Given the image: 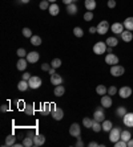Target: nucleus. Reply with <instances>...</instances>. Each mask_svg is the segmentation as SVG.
I'll return each instance as SVG.
<instances>
[{
    "instance_id": "nucleus-1",
    "label": "nucleus",
    "mask_w": 133,
    "mask_h": 147,
    "mask_svg": "<svg viewBox=\"0 0 133 147\" xmlns=\"http://www.w3.org/2000/svg\"><path fill=\"white\" fill-rule=\"evenodd\" d=\"M121 139V129L120 127H113L109 131V140L112 143H116L117 140Z\"/></svg>"
},
{
    "instance_id": "nucleus-2",
    "label": "nucleus",
    "mask_w": 133,
    "mask_h": 147,
    "mask_svg": "<svg viewBox=\"0 0 133 147\" xmlns=\"http://www.w3.org/2000/svg\"><path fill=\"white\" fill-rule=\"evenodd\" d=\"M106 48H108L106 43H104V41H97V43L93 45V53L97 54V56L104 54L106 52Z\"/></svg>"
},
{
    "instance_id": "nucleus-3",
    "label": "nucleus",
    "mask_w": 133,
    "mask_h": 147,
    "mask_svg": "<svg viewBox=\"0 0 133 147\" xmlns=\"http://www.w3.org/2000/svg\"><path fill=\"white\" fill-rule=\"evenodd\" d=\"M93 119L97 121V122H104L105 121V113H104V106H99V107L95 110V114H93Z\"/></svg>"
},
{
    "instance_id": "nucleus-4",
    "label": "nucleus",
    "mask_w": 133,
    "mask_h": 147,
    "mask_svg": "<svg viewBox=\"0 0 133 147\" xmlns=\"http://www.w3.org/2000/svg\"><path fill=\"white\" fill-rule=\"evenodd\" d=\"M124 73H125L124 66H121V65H112L110 66V74H112L113 77H120V76H122Z\"/></svg>"
},
{
    "instance_id": "nucleus-5",
    "label": "nucleus",
    "mask_w": 133,
    "mask_h": 147,
    "mask_svg": "<svg viewBox=\"0 0 133 147\" xmlns=\"http://www.w3.org/2000/svg\"><path fill=\"white\" fill-rule=\"evenodd\" d=\"M28 84H29V88L31 89H39L41 86V78L37 77V76H32V77L28 80Z\"/></svg>"
},
{
    "instance_id": "nucleus-6",
    "label": "nucleus",
    "mask_w": 133,
    "mask_h": 147,
    "mask_svg": "<svg viewBox=\"0 0 133 147\" xmlns=\"http://www.w3.org/2000/svg\"><path fill=\"white\" fill-rule=\"evenodd\" d=\"M96 28H97V33H100V35H105L106 32L109 31L110 25H109V23H108L106 20H103V21H100L99 25H97Z\"/></svg>"
},
{
    "instance_id": "nucleus-7",
    "label": "nucleus",
    "mask_w": 133,
    "mask_h": 147,
    "mask_svg": "<svg viewBox=\"0 0 133 147\" xmlns=\"http://www.w3.org/2000/svg\"><path fill=\"white\" fill-rule=\"evenodd\" d=\"M69 134L72 136H80V134H81V127H80L79 123H72L71 125V127H69Z\"/></svg>"
},
{
    "instance_id": "nucleus-8",
    "label": "nucleus",
    "mask_w": 133,
    "mask_h": 147,
    "mask_svg": "<svg viewBox=\"0 0 133 147\" xmlns=\"http://www.w3.org/2000/svg\"><path fill=\"white\" fill-rule=\"evenodd\" d=\"M105 62L108 64V65H117L118 64V57L116 56V54L113 53H108L106 54V57H105Z\"/></svg>"
},
{
    "instance_id": "nucleus-9",
    "label": "nucleus",
    "mask_w": 133,
    "mask_h": 147,
    "mask_svg": "<svg viewBox=\"0 0 133 147\" xmlns=\"http://www.w3.org/2000/svg\"><path fill=\"white\" fill-rule=\"evenodd\" d=\"M118 94H120L121 98H129L132 96V89L129 86H122L121 89L118 90Z\"/></svg>"
},
{
    "instance_id": "nucleus-10",
    "label": "nucleus",
    "mask_w": 133,
    "mask_h": 147,
    "mask_svg": "<svg viewBox=\"0 0 133 147\" xmlns=\"http://www.w3.org/2000/svg\"><path fill=\"white\" fill-rule=\"evenodd\" d=\"M27 61L29 62V64H35V62L39 61V58H40V54L37 52H29V53L27 54Z\"/></svg>"
},
{
    "instance_id": "nucleus-11",
    "label": "nucleus",
    "mask_w": 133,
    "mask_h": 147,
    "mask_svg": "<svg viewBox=\"0 0 133 147\" xmlns=\"http://www.w3.org/2000/svg\"><path fill=\"white\" fill-rule=\"evenodd\" d=\"M44 142H45V136L43 135V134H36L33 136V146L40 147L44 144Z\"/></svg>"
},
{
    "instance_id": "nucleus-12",
    "label": "nucleus",
    "mask_w": 133,
    "mask_h": 147,
    "mask_svg": "<svg viewBox=\"0 0 133 147\" xmlns=\"http://www.w3.org/2000/svg\"><path fill=\"white\" fill-rule=\"evenodd\" d=\"M122 121H124V125L126 127H133V113H126L122 117Z\"/></svg>"
},
{
    "instance_id": "nucleus-13",
    "label": "nucleus",
    "mask_w": 133,
    "mask_h": 147,
    "mask_svg": "<svg viewBox=\"0 0 133 147\" xmlns=\"http://www.w3.org/2000/svg\"><path fill=\"white\" fill-rule=\"evenodd\" d=\"M51 114H52V118L55 121H61L63 118H64V111H63L60 107H56Z\"/></svg>"
},
{
    "instance_id": "nucleus-14",
    "label": "nucleus",
    "mask_w": 133,
    "mask_h": 147,
    "mask_svg": "<svg viewBox=\"0 0 133 147\" xmlns=\"http://www.w3.org/2000/svg\"><path fill=\"white\" fill-rule=\"evenodd\" d=\"M51 84L55 85V86L61 85V84H63V77H61L60 74H57V73L52 74V76H51Z\"/></svg>"
},
{
    "instance_id": "nucleus-15",
    "label": "nucleus",
    "mask_w": 133,
    "mask_h": 147,
    "mask_svg": "<svg viewBox=\"0 0 133 147\" xmlns=\"http://www.w3.org/2000/svg\"><path fill=\"white\" fill-rule=\"evenodd\" d=\"M110 29H112V32H113V33L121 35L122 32H124V24H121V23H114L113 25L110 27Z\"/></svg>"
},
{
    "instance_id": "nucleus-16",
    "label": "nucleus",
    "mask_w": 133,
    "mask_h": 147,
    "mask_svg": "<svg viewBox=\"0 0 133 147\" xmlns=\"http://www.w3.org/2000/svg\"><path fill=\"white\" fill-rule=\"evenodd\" d=\"M101 106H104V109H108L112 106V97L110 96H103L101 97Z\"/></svg>"
},
{
    "instance_id": "nucleus-17",
    "label": "nucleus",
    "mask_w": 133,
    "mask_h": 147,
    "mask_svg": "<svg viewBox=\"0 0 133 147\" xmlns=\"http://www.w3.org/2000/svg\"><path fill=\"white\" fill-rule=\"evenodd\" d=\"M121 39L125 41V43H130L133 40V33L132 31H128V29H125V31L121 33Z\"/></svg>"
},
{
    "instance_id": "nucleus-18",
    "label": "nucleus",
    "mask_w": 133,
    "mask_h": 147,
    "mask_svg": "<svg viewBox=\"0 0 133 147\" xmlns=\"http://www.w3.org/2000/svg\"><path fill=\"white\" fill-rule=\"evenodd\" d=\"M27 58H21L20 57L19 58V61H17V64H16V68H17V70H20V72H23V70H25V68H27V65H28V64H27Z\"/></svg>"
},
{
    "instance_id": "nucleus-19",
    "label": "nucleus",
    "mask_w": 133,
    "mask_h": 147,
    "mask_svg": "<svg viewBox=\"0 0 133 147\" xmlns=\"http://www.w3.org/2000/svg\"><path fill=\"white\" fill-rule=\"evenodd\" d=\"M48 11H49V13L52 16H56V15H59V12H60V7H59L56 3H52L49 5V8H48Z\"/></svg>"
},
{
    "instance_id": "nucleus-20",
    "label": "nucleus",
    "mask_w": 133,
    "mask_h": 147,
    "mask_svg": "<svg viewBox=\"0 0 133 147\" xmlns=\"http://www.w3.org/2000/svg\"><path fill=\"white\" fill-rule=\"evenodd\" d=\"M96 5H97V3H96V0H85V8H87L88 11H95Z\"/></svg>"
},
{
    "instance_id": "nucleus-21",
    "label": "nucleus",
    "mask_w": 133,
    "mask_h": 147,
    "mask_svg": "<svg viewBox=\"0 0 133 147\" xmlns=\"http://www.w3.org/2000/svg\"><path fill=\"white\" fill-rule=\"evenodd\" d=\"M53 93H55L56 97H61V96H64V93H65V88L63 85H57L56 88H55V90H53Z\"/></svg>"
},
{
    "instance_id": "nucleus-22",
    "label": "nucleus",
    "mask_w": 133,
    "mask_h": 147,
    "mask_svg": "<svg viewBox=\"0 0 133 147\" xmlns=\"http://www.w3.org/2000/svg\"><path fill=\"white\" fill-rule=\"evenodd\" d=\"M124 28L128 29V31H133V17H126L125 21H124Z\"/></svg>"
},
{
    "instance_id": "nucleus-23",
    "label": "nucleus",
    "mask_w": 133,
    "mask_h": 147,
    "mask_svg": "<svg viewBox=\"0 0 133 147\" xmlns=\"http://www.w3.org/2000/svg\"><path fill=\"white\" fill-rule=\"evenodd\" d=\"M101 126H103V131H108L109 132L112 129H113V125H112V122L110 121H104V122H101Z\"/></svg>"
},
{
    "instance_id": "nucleus-24",
    "label": "nucleus",
    "mask_w": 133,
    "mask_h": 147,
    "mask_svg": "<svg viewBox=\"0 0 133 147\" xmlns=\"http://www.w3.org/2000/svg\"><path fill=\"white\" fill-rule=\"evenodd\" d=\"M28 88H29V84H28V81H25V80H21V81H19L17 89H19L20 92H25Z\"/></svg>"
},
{
    "instance_id": "nucleus-25",
    "label": "nucleus",
    "mask_w": 133,
    "mask_h": 147,
    "mask_svg": "<svg viewBox=\"0 0 133 147\" xmlns=\"http://www.w3.org/2000/svg\"><path fill=\"white\" fill-rule=\"evenodd\" d=\"M67 12H68L69 15H76L77 13V5L75 3L68 4V5H67Z\"/></svg>"
},
{
    "instance_id": "nucleus-26",
    "label": "nucleus",
    "mask_w": 133,
    "mask_h": 147,
    "mask_svg": "<svg viewBox=\"0 0 133 147\" xmlns=\"http://www.w3.org/2000/svg\"><path fill=\"white\" fill-rule=\"evenodd\" d=\"M23 144L25 147H31V146H33V136H32V134H29L28 136H25L23 140Z\"/></svg>"
},
{
    "instance_id": "nucleus-27",
    "label": "nucleus",
    "mask_w": 133,
    "mask_h": 147,
    "mask_svg": "<svg viewBox=\"0 0 133 147\" xmlns=\"http://www.w3.org/2000/svg\"><path fill=\"white\" fill-rule=\"evenodd\" d=\"M105 43H106V45H108V47L114 48V47H117L118 41H117V39H116V37H108Z\"/></svg>"
},
{
    "instance_id": "nucleus-28",
    "label": "nucleus",
    "mask_w": 133,
    "mask_h": 147,
    "mask_svg": "<svg viewBox=\"0 0 133 147\" xmlns=\"http://www.w3.org/2000/svg\"><path fill=\"white\" fill-rule=\"evenodd\" d=\"M24 113H25L27 115H33L35 106L33 105H25V106H24Z\"/></svg>"
},
{
    "instance_id": "nucleus-29",
    "label": "nucleus",
    "mask_w": 133,
    "mask_h": 147,
    "mask_svg": "<svg viewBox=\"0 0 133 147\" xmlns=\"http://www.w3.org/2000/svg\"><path fill=\"white\" fill-rule=\"evenodd\" d=\"M96 93L100 94V96H105V94L108 93V89H106L105 85H99L96 88Z\"/></svg>"
},
{
    "instance_id": "nucleus-30",
    "label": "nucleus",
    "mask_w": 133,
    "mask_h": 147,
    "mask_svg": "<svg viewBox=\"0 0 133 147\" xmlns=\"http://www.w3.org/2000/svg\"><path fill=\"white\" fill-rule=\"evenodd\" d=\"M91 129H93V131L95 132H99V131H101L103 130V126H101V122H97V121H95L93 119V125H92V127Z\"/></svg>"
},
{
    "instance_id": "nucleus-31",
    "label": "nucleus",
    "mask_w": 133,
    "mask_h": 147,
    "mask_svg": "<svg viewBox=\"0 0 133 147\" xmlns=\"http://www.w3.org/2000/svg\"><path fill=\"white\" fill-rule=\"evenodd\" d=\"M31 44L35 45V47H39V45L41 44V37H40V36H32V37H31Z\"/></svg>"
},
{
    "instance_id": "nucleus-32",
    "label": "nucleus",
    "mask_w": 133,
    "mask_h": 147,
    "mask_svg": "<svg viewBox=\"0 0 133 147\" xmlns=\"http://www.w3.org/2000/svg\"><path fill=\"white\" fill-rule=\"evenodd\" d=\"M51 113H52V110H51V103L43 105V109H41L43 115H48V114H51Z\"/></svg>"
},
{
    "instance_id": "nucleus-33",
    "label": "nucleus",
    "mask_w": 133,
    "mask_h": 147,
    "mask_svg": "<svg viewBox=\"0 0 133 147\" xmlns=\"http://www.w3.org/2000/svg\"><path fill=\"white\" fill-rule=\"evenodd\" d=\"M132 138V134H130V131H128V130H124V131H121V139L125 140L126 143H128V140Z\"/></svg>"
},
{
    "instance_id": "nucleus-34",
    "label": "nucleus",
    "mask_w": 133,
    "mask_h": 147,
    "mask_svg": "<svg viewBox=\"0 0 133 147\" xmlns=\"http://www.w3.org/2000/svg\"><path fill=\"white\" fill-rule=\"evenodd\" d=\"M15 140H16V138H15V135H8L7 138H5V146H13L15 144Z\"/></svg>"
},
{
    "instance_id": "nucleus-35",
    "label": "nucleus",
    "mask_w": 133,
    "mask_h": 147,
    "mask_svg": "<svg viewBox=\"0 0 133 147\" xmlns=\"http://www.w3.org/2000/svg\"><path fill=\"white\" fill-rule=\"evenodd\" d=\"M126 113H128V111H126V109L124 107V106H120V107H117V110H116V115L121 117V118H122V117L125 115Z\"/></svg>"
},
{
    "instance_id": "nucleus-36",
    "label": "nucleus",
    "mask_w": 133,
    "mask_h": 147,
    "mask_svg": "<svg viewBox=\"0 0 133 147\" xmlns=\"http://www.w3.org/2000/svg\"><path fill=\"white\" fill-rule=\"evenodd\" d=\"M83 125H84V127L91 129L92 125H93V119H91V118H84V119H83Z\"/></svg>"
},
{
    "instance_id": "nucleus-37",
    "label": "nucleus",
    "mask_w": 133,
    "mask_h": 147,
    "mask_svg": "<svg viewBox=\"0 0 133 147\" xmlns=\"http://www.w3.org/2000/svg\"><path fill=\"white\" fill-rule=\"evenodd\" d=\"M51 66L55 68V69L60 68V66H61V60H60V58H53L52 62H51Z\"/></svg>"
},
{
    "instance_id": "nucleus-38",
    "label": "nucleus",
    "mask_w": 133,
    "mask_h": 147,
    "mask_svg": "<svg viewBox=\"0 0 133 147\" xmlns=\"http://www.w3.org/2000/svg\"><path fill=\"white\" fill-rule=\"evenodd\" d=\"M73 35L76 36V37H83L84 32H83V29H81L80 27H75L73 28Z\"/></svg>"
},
{
    "instance_id": "nucleus-39",
    "label": "nucleus",
    "mask_w": 133,
    "mask_h": 147,
    "mask_svg": "<svg viewBox=\"0 0 133 147\" xmlns=\"http://www.w3.org/2000/svg\"><path fill=\"white\" fill-rule=\"evenodd\" d=\"M23 36L24 37H28V39H29V37H32V31H31L29 28H24L23 29Z\"/></svg>"
},
{
    "instance_id": "nucleus-40",
    "label": "nucleus",
    "mask_w": 133,
    "mask_h": 147,
    "mask_svg": "<svg viewBox=\"0 0 133 147\" xmlns=\"http://www.w3.org/2000/svg\"><path fill=\"white\" fill-rule=\"evenodd\" d=\"M92 19H93V12H92V11H88L87 13L84 15V20H85V21H91Z\"/></svg>"
},
{
    "instance_id": "nucleus-41",
    "label": "nucleus",
    "mask_w": 133,
    "mask_h": 147,
    "mask_svg": "<svg viewBox=\"0 0 133 147\" xmlns=\"http://www.w3.org/2000/svg\"><path fill=\"white\" fill-rule=\"evenodd\" d=\"M117 92H118V90H117V88H116L114 85H112L110 88H108V94H109V96H114Z\"/></svg>"
},
{
    "instance_id": "nucleus-42",
    "label": "nucleus",
    "mask_w": 133,
    "mask_h": 147,
    "mask_svg": "<svg viewBox=\"0 0 133 147\" xmlns=\"http://www.w3.org/2000/svg\"><path fill=\"white\" fill-rule=\"evenodd\" d=\"M114 147H128V143H126L125 140L120 139V140H117V142L114 143Z\"/></svg>"
},
{
    "instance_id": "nucleus-43",
    "label": "nucleus",
    "mask_w": 133,
    "mask_h": 147,
    "mask_svg": "<svg viewBox=\"0 0 133 147\" xmlns=\"http://www.w3.org/2000/svg\"><path fill=\"white\" fill-rule=\"evenodd\" d=\"M16 53H17V56H19V57H27V52H25V49H23V48H19V49H17V52H16Z\"/></svg>"
},
{
    "instance_id": "nucleus-44",
    "label": "nucleus",
    "mask_w": 133,
    "mask_h": 147,
    "mask_svg": "<svg viewBox=\"0 0 133 147\" xmlns=\"http://www.w3.org/2000/svg\"><path fill=\"white\" fill-rule=\"evenodd\" d=\"M49 8V1L48 0H43L40 3V9H48Z\"/></svg>"
},
{
    "instance_id": "nucleus-45",
    "label": "nucleus",
    "mask_w": 133,
    "mask_h": 147,
    "mask_svg": "<svg viewBox=\"0 0 133 147\" xmlns=\"http://www.w3.org/2000/svg\"><path fill=\"white\" fill-rule=\"evenodd\" d=\"M108 7H109V8H114V7H116V1H114V0H108Z\"/></svg>"
},
{
    "instance_id": "nucleus-46",
    "label": "nucleus",
    "mask_w": 133,
    "mask_h": 147,
    "mask_svg": "<svg viewBox=\"0 0 133 147\" xmlns=\"http://www.w3.org/2000/svg\"><path fill=\"white\" fill-rule=\"evenodd\" d=\"M51 68H52V66H49V64H43L41 65V70H44V72H45V70H49Z\"/></svg>"
},
{
    "instance_id": "nucleus-47",
    "label": "nucleus",
    "mask_w": 133,
    "mask_h": 147,
    "mask_svg": "<svg viewBox=\"0 0 133 147\" xmlns=\"http://www.w3.org/2000/svg\"><path fill=\"white\" fill-rule=\"evenodd\" d=\"M76 146H77V147H81V146H84V142H83V140H81V138H80V136H77Z\"/></svg>"
},
{
    "instance_id": "nucleus-48",
    "label": "nucleus",
    "mask_w": 133,
    "mask_h": 147,
    "mask_svg": "<svg viewBox=\"0 0 133 147\" xmlns=\"http://www.w3.org/2000/svg\"><path fill=\"white\" fill-rule=\"evenodd\" d=\"M31 77H32V76H31L29 73H24V74H23V78H21V80H25V81H28Z\"/></svg>"
},
{
    "instance_id": "nucleus-49",
    "label": "nucleus",
    "mask_w": 133,
    "mask_h": 147,
    "mask_svg": "<svg viewBox=\"0 0 133 147\" xmlns=\"http://www.w3.org/2000/svg\"><path fill=\"white\" fill-rule=\"evenodd\" d=\"M0 110H1V113H5L8 110V106L7 105H1V107H0Z\"/></svg>"
},
{
    "instance_id": "nucleus-50",
    "label": "nucleus",
    "mask_w": 133,
    "mask_h": 147,
    "mask_svg": "<svg viewBox=\"0 0 133 147\" xmlns=\"http://www.w3.org/2000/svg\"><path fill=\"white\" fill-rule=\"evenodd\" d=\"M89 32H91L92 35H93V33H96V32H97V28H96V27H91V28H89Z\"/></svg>"
},
{
    "instance_id": "nucleus-51",
    "label": "nucleus",
    "mask_w": 133,
    "mask_h": 147,
    "mask_svg": "<svg viewBox=\"0 0 133 147\" xmlns=\"http://www.w3.org/2000/svg\"><path fill=\"white\" fill-rule=\"evenodd\" d=\"M63 3L65 4V5H68V4H72L73 0H63Z\"/></svg>"
},
{
    "instance_id": "nucleus-52",
    "label": "nucleus",
    "mask_w": 133,
    "mask_h": 147,
    "mask_svg": "<svg viewBox=\"0 0 133 147\" xmlns=\"http://www.w3.org/2000/svg\"><path fill=\"white\" fill-rule=\"evenodd\" d=\"M97 146H100V144L96 143V142H91V143H89V147H97Z\"/></svg>"
},
{
    "instance_id": "nucleus-53",
    "label": "nucleus",
    "mask_w": 133,
    "mask_h": 147,
    "mask_svg": "<svg viewBox=\"0 0 133 147\" xmlns=\"http://www.w3.org/2000/svg\"><path fill=\"white\" fill-rule=\"evenodd\" d=\"M48 72H49V74H51V76H52V74H55V73H56V69H55V68H51V69L48 70Z\"/></svg>"
},
{
    "instance_id": "nucleus-54",
    "label": "nucleus",
    "mask_w": 133,
    "mask_h": 147,
    "mask_svg": "<svg viewBox=\"0 0 133 147\" xmlns=\"http://www.w3.org/2000/svg\"><path fill=\"white\" fill-rule=\"evenodd\" d=\"M128 147H133V139H132V138L128 140Z\"/></svg>"
},
{
    "instance_id": "nucleus-55",
    "label": "nucleus",
    "mask_w": 133,
    "mask_h": 147,
    "mask_svg": "<svg viewBox=\"0 0 133 147\" xmlns=\"http://www.w3.org/2000/svg\"><path fill=\"white\" fill-rule=\"evenodd\" d=\"M19 105H20V107H23L24 102H23V101H19V102H17V106H19Z\"/></svg>"
},
{
    "instance_id": "nucleus-56",
    "label": "nucleus",
    "mask_w": 133,
    "mask_h": 147,
    "mask_svg": "<svg viewBox=\"0 0 133 147\" xmlns=\"http://www.w3.org/2000/svg\"><path fill=\"white\" fill-rule=\"evenodd\" d=\"M13 146H15V147H21V146H24V144L23 143H15Z\"/></svg>"
},
{
    "instance_id": "nucleus-57",
    "label": "nucleus",
    "mask_w": 133,
    "mask_h": 147,
    "mask_svg": "<svg viewBox=\"0 0 133 147\" xmlns=\"http://www.w3.org/2000/svg\"><path fill=\"white\" fill-rule=\"evenodd\" d=\"M106 50H108V53H112V47H108Z\"/></svg>"
},
{
    "instance_id": "nucleus-58",
    "label": "nucleus",
    "mask_w": 133,
    "mask_h": 147,
    "mask_svg": "<svg viewBox=\"0 0 133 147\" xmlns=\"http://www.w3.org/2000/svg\"><path fill=\"white\" fill-rule=\"evenodd\" d=\"M31 0H21V3H24V4H27V3H29Z\"/></svg>"
},
{
    "instance_id": "nucleus-59",
    "label": "nucleus",
    "mask_w": 133,
    "mask_h": 147,
    "mask_svg": "<svg viewBox=\"0 0 133 147\" xmlns=\"http://www.w3.org/2000/svg\"><path fill=\"white\" fill-rule=\"evenodd\" d=\"M48 1H49V3H55V1H56V0H48Z\"/></svg>"
},
{
    "instance_id": "nucleus-60",
    "label": "nucleus",
    "mask_w": 133,
    "mask_h": 147,
    "mask_svg": "<svg viewBox=\"0 0 133 147\" xmlns=\"http://www.w3.org/2000/svg\"><path fill=\"white\" fill-rule=\"evenodd\" d=\"M73 1H77V0H73Z\"/></svg>"
}]
</instances>
